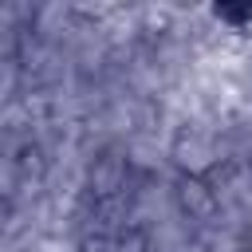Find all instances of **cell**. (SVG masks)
<instances>
[{
  "instance_id": "1",
  "label": "cell",
  "mask_w": 252,
  "mask_h": 252,
  "mask_svg": "<svg viewBox=\"0 0 252 252\" xmlns=\"http://www.w3.org/2000/svg\"><path fill=\"white\" fill-rule=\"evenodd\" d=\"M213 16L232 24V28H244V24H252V4L248 0L244 4H213Z\"/></svg>"
}]
</instances>
